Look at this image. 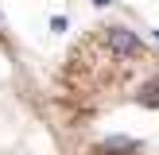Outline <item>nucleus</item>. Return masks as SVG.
<instances>
[{"label":"nucleus","mask_w":159,"mask_h":155,"mask_svg":"<svg viewBox=\"0 0 159 155\" xmlns=\"http://www.w3.org/2000/svg\"><path fill=\"white\" fill-rule=\"evenodd\" d=\"M136 101H140V105H148V108H159V78H152L148 85H140Z\"/></svg>","instance_id":"nucleus-2"},{"label":"nucleus","mask_w":159,"mask_h":155,"mask_svg":"<svg viewBox=\"0 0 159 155\" xmlns=\"http://www.w3.org/2000/svg\"><path fill=\"white\" fill-rule=\"evenodd\" d=\"M93 4H113V0H93Z\"/></svg>","instance_id":"nucleus-3"},{"label":"nucleus","mask_w":159,"mask_h":155,"mask_svg":"<svg viewBox=\"0 0 159 155\" xmlns=\"http://www.w3.org/2000/svg\"><path fill=\"white\" fill-rule=\"evenodd\" d=\"M105 46L113 58H144V43L132 27H105Z\"/></svg>","instance_id":"nucleus-1"}]
</instances>
